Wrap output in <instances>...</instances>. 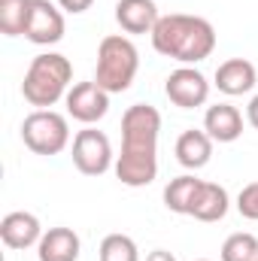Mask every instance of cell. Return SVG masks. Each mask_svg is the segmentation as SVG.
<instances>
[{
	"label": "cell",
	"mask_w": 258,
	"mask_h": 261,
	"mask_svg": "<svg viewBox=\"0 0 258 261\" xmlns=\"http://www.w3.org/2000/svg\"><path fill=\"white\" fill-rule=\"evenodd\" d=\"M258 82V70L246 58H228L216 67V88L228 97H240L249 94Z\"/></svg>",
	"instance_id": "11"
},
{
	"label": "cell",
	"mask_w": 258,
	"mask_h": 261,
	"mask_svg": "<svg viewBox=\"0 0 258 261\" xmlns=\"http://www.w3.org/2000/svg\"><path fill=\"white\" fill-rule=\"evenodd\" d=\"M70 79H73V64L70 58L58 55V52H43L37 55L21 82V97L37 107V110H49L55 107L61 97L70 91Z\"/></svg>",
	"instance_id": "3"
},
{
	"label": "cell",
	"mask_w": 258,
	"mask_h": 261,
	"mask_svg": "<svg viewBox=\"0 0 258 261\" xmlns=\"http://www.w3.org/2000/svg\"><path fill=\"white\" fill-rule=\"evenodd\" d=\"M64 103L70 119H76L82 125H97L110 113V91H104L94 79L91 82H76V85H70Z\"/></svg>",
	"instance_id": "8"
},
{
	"label": "cell",
	"mask_w": 258,
	"mask_h": 261,
	"mask_svg": "<svg viewBox=\"0 0 258 261\" xmlns=\"http://www.w3.org/2000/svg\"><path fill=\"white\" fill-rule=\"evenodd\" d=\"M158 134L161 113L149 103H134L122 116V152L116 155V176L128 189H143L158 176Z\"/></svg>",
	"instance_id": "1"
},
{
	"label": "cell",
	"mask_w": 258,
	"mask_h": 261,
	"mask_svg": "<svg viewBox=\"0 0 258 261\" xmlns=\"http://www.w3.org/2000/svg\"><path fill=\"white\" fill-rule=\"evenodd\" d=\"M43 225L34 213H24V210H15V213H6L3 222H0V240L3 246L9 249H31L43 240Z\"/></svg>",
	"instance_id": "10"
},
{
	"label": "cell",
	"mask_w": 258,
	"mask_h": 261,
	"mask_svg": "<svg viewBox=\"0 0 258 261\" xmlns=\"http://www.w3.org/2000/svg\"><path fill=\"white\" fill-rule=\"evenodd\" d=\"M228 206H231V197L225 192V186H219V182H200L189 216L197 219V222H222L228 216Z\"/></svg>",
	"instance_id": "16"
},
{
	"label": "cell",
	"mask_w": 258,
	"mask_h": 261,
	"mask_svg": "<svg viewBox=\"0 0 258 261\" xmlns=\"http://www.w3.org/2000/svg\"><path fill=\"white\" fill-rule=\"evenodd\" d=\"M149 37L158 55L173 58L183 67L200 64L216 52V28L200 15H186V12L161 15Z\"/></svg>",
	"instance_id": "2"
},
{
	"label": "cell",
	"mask_w": 258,
	"mask_h": 261,
	"mask_svg": "<svg viewBox=\"0 0 258 261\" xmlns=\"http://www.w3.org/2000/svg\"><path fill=\"white\" fill-rule=\"evenodd\" d=\"M203 130L213 137V143H234L243 134V116L231 103H216L203 116Z\"/></svg>",
	"instance_id": "14"
},
{
	"label": "cell",
	"mask_w": 258,
	"mask_h": 261,
	"mask_svg": "<svg viewBox=\"0 0 258 261\" xmlns=\"http://www.w3.org/2000/svg\"><path fill=\"white\" fill-rule=\"evenodd\" d=\"M222 261H258V237L237 231L222 243Z\"/></svg>",
	"instance_id": "20"
},
{
	"label": "cell",
	"mask_w": 258,
	"mask_h": 261,
	"mask_svg": "<svg viewBox=\"0 0 258 261\" xmlns=\"http://www.w3.org/2000/svg\"><path fill=\"white\" fill-rule=\"evenodd\" d=\"M140 70V52L122 34H110L100 40L97 46V67H94V82L110 91V94H122L128 91L137 79Z\"/></svg>",
	"instance_id": "4"
},
{
	"label": "cell",
	"mask_w": 258,
	"mask_h": 261,
	"mask_svg": "<svg viewBox=\"0 0 258 261\" xmlns=\"http://www.w3.org/2000/svg\"><path fill=\"white\" fill-rule=\"evenodd\" d=\"M146 261H176V255L167 252V249H152V252L146 255Z\"/></svg>",
	"instance_id": "24"
},
{
	"label": "cell",
	"mask_w": 258,
	"mask_h": 261,
	"mask_svg": "<svg viewBox=\"0 0 258 261\" xmlns=\"http://www.w3.org/2000/svg\"><path fill=\"white\" fill-rule=\"evenodd\" d=\"M200 182H203V179H197L194 173H183V176L170 179V182L164 186V206H167L170 213H176V216H189Z\"/></svg>",
	"instance_id": "17"
},
{
	"label": "cell",
	"mask_w": 258,
	"mask_h": 261,
	"mask_svg": "<svg viewBox=\"0 0 258 261\" xmlns=\"http://www.w3.org/2000/svg\"><path fill=\"white\" fill-rule=\"evenodd\" d=\"M82 252V240L73 228H49L43 234V240L37 243V258L40 261H79Z\"/></svg>",
	"instance_id": "13"
},
{
	"label": "cell",
	"mask_w": 258,
	"mask_h": 261,
	"mask_svg": "<svg viewBox=\"0 0 258 261\" xmlns=\"http://www.w3.org/2000/svg\"><path fill=\"white\" fill-rule=\"evenodd\" d=\"M70 158L73 167L85 176H104L110 167H116V155H113V143L104 130L85 125L82 130H76L73 146H70Z\"/></svg>",
	"instance_id": "6"
},
{
	"label": "cell",
	"mask_w": 258,
	"mask_h": 261,
	"mask_svg": "<svg viewBox=\"0 0 258 261\" xmlns=\"http://www.w3.org/2000/svg\"><path fill=\"white\" fill-rule=\"evenodd\" d=\"M64 31L67 24L61 6H55L52 0H31L24 40H31L34 46H55L64 40Z\"/></svg>",
	"instance_id": "7"
},
{
	"label": "cell",
	"mask_w": 258,
	"mask_h": 261,
	"mask_svg": "<svg viewBox=\"0 0 258 261\" xmlns=\"http://www.w3.org/2000/svg\"><path fill=\"white\" fill-rule=\"evenodd\" d=\"M31 0H0V31L6 37H24Z\"/></svg>",
	"instance_id": "18"
},
{
	"label": "cell",
	"mask_w": 258,
	"mask_h": 261,
	"mask_svg": "<svg viewBox=\"0 0 258 261\" xmlns=\"http://www.w3.org/2000/svg\"><path fill=\"white\" fill-rule=\"evenodd\" d=\"M197 261H207V258H197Z\"/></svg>",
	"instance_id": "25"
},
{
	"label": "cell",
	"mask_w": 258,
	"mask_h": 261,
	"mask_svg": "<svg viewBox=\"0 0 258 261\" xmlns=\"http://www.w3.org/2000/svg\"><path fill=\"white\" fill-rule=\"evenodd\" d=\"M161 12L155 0H119L116 3V21L125 34H152Z\"/></svg>",
	"instance_id": "12"
},
{
	"label": "cell",
	"mask_w": 258,
	"mask_h": 261,
	"mask_svg": "<svg viewBox=\"0 0 258 261\" xmlns=\"http://www.w3.org/2000/svg\"><path fill=\"white\" fill-rule=\"evenodd\" d=\"M164 94L170 97L173 107L194 110V107H203L210 100V82L197 67H176L164 82Z\"/></svg>",
	"instance_id": "9"
},
{
	"label": "cell",
	"mask_w": 258,
	"mask_h": 261,
	"mask_svg": "<svg viewBox=\"0 0 258 261\" xmlns=\"http://www.w3.org/2000/svg\"><path fill=\"white\" fill-rule=\"evenodd\" d=\"M213 158V137L207 130L189 128L179 134L176 140V161L186 167V170H200L207 167Z\"/></svg>",
	"instance_id": "15"
},
{
	"label": "cell",
	"mask_w": 258,
	"mask_h": 261,
	"mask_svg": "<svg viewBox=\"0 0 258 261\" xmlns=\"http://www.w3.org/2000/svg\"><path fill=\"white\" fill-rule=\"evenodd\" d=\"M21 140L34 155H58L70 146L67 116L55 110H34L21 122Z\"/></svg>",
	"instance_id": "5"
},
{
	"label": "cell",
	"mask_w": 258,
	"mask_h": 261,
	"mask_svg": "<svg viewBox=\"0 0 258 261\" xmlns=\"http://www.w3.org/2000/svg\"><path fill=\"white\" fill-rule=\"evenodd\" d=\"M237 210H240V216H243V219L258 222V182L243 186V192L237 195Z\"/></svg>",
	"instance_id": "21"
},
{
	"label": "cell",
	"mask_w": 258,
	"mask_h": 261,
	"mask_svg": "<svg viewBox=\"0 0 258 261\" xmlns=\"http://www.w3.org/2000/svg\"><path fill=\"white\" fill-rule=\"evenodd\" d=\"M100 261H140V249L128 234H107L97 249Z\"/></svg>",
	"instance_id": "19"
},
{
	"label": "cell",
	"mask_w": 258,
	"mask_h": 261,
	"mask_svg": "<svg viewBox=\"0 0 258 261\" xmlns=\"http://www.w3.org/2000/svg\"><path fill=\"white\" fill-rule=\"evenodd\" d=\"M91 3H94V0H58V6H61L64 12H70V15H82L85 9H91Z\"/></svg>",
	"instance_id": "22"
},
{
	"label": "cell",
	"mask_w": 258,
	"mask_h": 261,
	"mask_svg": "<svg viewBox=\"0 0 258 261\" xmlns=\"http://www.w3.org/2000/svg\"><path fill=\"white\" fill-rule=\"evenodd\" d=\"M246 122H249V125L258 130V94L249 100V107H246Z\"/></svg>",
	"instance_id": "23"
}]
</instances>
